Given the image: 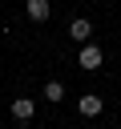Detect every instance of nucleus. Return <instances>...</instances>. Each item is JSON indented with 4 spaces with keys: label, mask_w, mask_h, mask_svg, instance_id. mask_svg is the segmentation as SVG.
I'll return each instance as SVG.
<instances>
[{
    "label": "nucleus",
    "mask_w": 121,
    "mask_h": 129,
    "mask_svg": "<svg viewBox=\"0 0 121 129\" xmlns=\"http://www.w3.org/2000/svg\"><path fill=\"white\" fill-rule=\"evenodd\" d=\"M77 64H81L85 73H97V69L105 64V52H101V48L89 40V44H81V52H77Z\"/></svg>",
    "instance_id": "f257e3e1"
},
{
    "label": "nucleus",
    "mask_w": 121,
    "mask_h": 129,
    "mask_svg": "<svg viewBox=\"0 0 121 129\" xmlns=\"http://www.w3.org/2000/svg\"><path fill=\"white\" fill-rule=\"evenodd\" d=\"M24 12H28V20L44 24V20L52 16V4H48V0H24Z\"/></svg>",
    "instance_id": "7ed1b4c3"
},
{
    "label": "nucleus",
    "mask_w": 121,
    "mask_h": 129,
    "mask_svg": "<svg viewBox=\"0 0 121 129\" xmlns=\"http://www.w3.org/2000/svg\"><path fill=\"white\" fill-rule=\"evenodd\" d=\"M69 36H73L77 44H89V36H93V24H89L85 16H77V20H69Z\"/></svg>",
    "instance_id": "20e7f679"
},
{
    "label": "nucleus",
    "mask_w": 121,
    "mask_h": 129,
    "mask_svg": "<svg viewBox=\"0 0 121 129\" xmlns=\"http://www.w3.org/2000/svg\"><path fill=\"white\" fill-rule=\"evenodd\" d=\"M101 109H105V101H101L97 93H85V97L77 101V113H81V117H97Z\"/></svg>",
    "instance_id": "39448f33"
},
{
    "label": "nucleus",
    "mask_w": 121,
    "mask_h": 129,
    "mask_svg": "<svg viewBox=\"0 0 121 129\" xmlns=\"http://www.w3.org/2000/svg\"><path fill=\"white\" fill-rule=\"evenodd\" d=\"M117 129H121V121H117Z\"/></svg>",
    "instance_id": "0eeeda50"
},
{
    "label": "nucleus",
    "mask_w": 121,
    "mask_h": 129,
    "mask_svg": "<svg viewBox=\"0 0 121 129\" xmlns=\"http://www.w3.org/2000/svg\"><path fill=\"white\" fill-rule=\"evenodd\" d=\"M44 101L60 105V101H65V85H60V81H44Z\"/></svg>",
    "instance_id": "423d86ee"
},
{
    "label": "nucleus",
    "mask_w": 121,
    "mask_h": 129,
    "mask_svg": "<svg viewBox=\"0 0 121 129\" xmlns=\"http://www.w3.org/2000/svg\"><path fill=\"white\" fill-rule=\"evenodd\" d=\"M8 109H12L16 121H32V117H36V101H32V97H12Z\"/></svg>",
    "instance_id": "f03ea898"
}]
</instances>
